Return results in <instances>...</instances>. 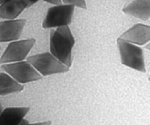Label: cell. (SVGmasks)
<instances>
[{"instance_id":"cell-9","label":"cell","mask_w":150,"mask_h":125,"mask_svg":"<svg viewBox=\"0 0 150 125\" xmlns=\"http://www.w3.org/2000/svg\"><path fill=\"white\" fill-rule=\"evenodd\" d=\"M27 107H10L3 109L0 114V125H18L27 115Z\"/></svg>"},{"instance_id":"cell-3","label":"cell","mask_w":150,"mask_h":125,"mask_svg":"<svg viewBox=\"0 0 150 125\" xmlns=\"http://www.w3.org/2000/svg\"><path fill=\"white\" fill-rule=\"evenodd\" d=\"M117 45L122 64L137 71L146 72L144 56L142 48L120 38L117 39Z\"/></svg>"},{"instance_id":"cell-15","label":"cell","mask_w":150,"mask_h":125,"mask_svg":"<svg viewBox=\"0 0 150 125\" xmlns=\"http://www.w3.org/2000/svg\"><path fill=\"white\" fill-rule=\"evenodd\" d=\"M46 2L50 3V4H55V5H59L62 4V0H43Z\"/></svg>"},{"instance_id":"cell-16","label":"cell","mask_w":150,"mask_h":125,"mask_svg":"<svg viewBox=\"0 0 150 125\" xmlns=\"http://www.w3.org/2000/svg\"><path fill=\"white\" fill-rule=\"evenodd\" d=\"M51 122L50 121H42V122H36V123H32V124H30L29 123L27 125H51Z\"/></svg>"},{"instance_id":"cell-18","label":"cell","mask_w":150,"mask_h":125,"mask_svg":"<svg viewBox=\"0 0 150 125\" xmlns=\"http://www.w3.org/2000/svg\"><path fill=\"white\" fill-rule=\"evenodd\" d=\"M3 111V108H2V105H1V101H0V114H1V111Z\"/></svg>"},{"instance_id":"cell-17","label":"cell","mask_w":150,"mask_h":125,"mask_svg":"<svg viewBox=\"0 0 150 125\" xmlns=\"http://www.w3.org/2000/svg\"><path fill=\"white\" fill-rule=\"evenodd\" d=\"M29 121H28V120H26V119H23V120H22L21 121L20 123H19L18 124V125H27L28 124H29Z\"/></svg>"},{"instance_id":"cell-2","label":"cell","mask_w":150,"mask_h":125,"mask_svg":"<svg viewBox=\"0 0 150 125\" xmlns=\"http://www.w3.org/2000/svg\"><path fill=\"white\" fill-rule=\"evenodd\" d=\"M26 61L42 77L64 73L70 70V68L60 62L48 52L30 56L26 58Z\"/></svg>"},{"instance_id":"cell-4","label":"cell","mask_w":150,"mask_h":125,"mask_svg":"<svg viewBox=\"0 0 150 125\" xmlns=\"http://www.w3.org/2000/svg\"><path fill=\"white\" fill-rule=\"evenodd\" d=\"M1 68L20 84L41 80L42 76L27 61L4 64Z\"/></svg>"},{"instance_id":"cell-6","label":"cell","mask_w":150,"mask_h":125,"mask_svg":"<svg viewBox=\"0 0 150 125\" xmlns=\"http://www.w3.org/2000/svg\"><path fill=\"white\" fill-rule=\"evenodd\" d=\"M75 7L70 4H59L50 7L42 22L44 29L68 26L72 21Z\"/></svg>"},{"instance_id":"cell-19","label":"cell","mask_w":150,"mask_h":125,"mask_svg":"<svg viewBox=\"0 0 150 125\" xmlns=\"http://www.w3.org/2000/svg\"><path fill=\"white\" fill-rule=\"evenodd\" d=\"M9 1V0H0V4H3V3L6 2V1Z\"/></svg>"},{"instance_id":"cell-13","label":"cell","mask_w":150,"mask_h":125,"mask_svg":"<svg viewBox=\"0 0 150 125\" xmlns=\"http://www.w3.org/2000/svg\"><path fill=\"white\" fill-rule=\"evenodd\" d=\"M64 4L76 6L82 9H86V4L85 0H62Z\"/></svg>"},{"instance_id":"cell-10","label":"cell","mask_w":150,"mask_h":125,"mask_svg":"<svg viewBox=\"0 0 150 125\" xmlns=\"http://www.w3.org/2000/svg\"><path fill=\"white\" fill-rule=\"evenodd\" d=\"M123 12L146 21L150 17V0H135L125 7Z\"/></svg>"},{"instance_id":"cell-12","label":"cell","mask_w":150,"mask_h":125,"mask_svg":"<svg viewBox=\"0 0 150 125\" xmlns=\"http://www.w3.org/2000/svg\"><path fill=\"white\" fill-rule=\"evenodd\" d=\"M24 89V86L18 83L6 73H0V95L18 93Z\"/></svg>"},{"instance_id":"cell-7","label":"cell","mask_w":150,"mask_h":125,"mask_svg":"<svg viewBox=\"0 0 150 125\" xmlns=\"http://www.w3.org/2000/svg\"><path fill=\"white\" fill-rule=\"evenodd\" d=\"M26 23V19L6 20L0 22V42L18 40Z\"/></svg>"},{"instance_id":"cell-8","label":"cell","mask_w":150,"mask_h":125,"mask_svg":"<svg viewBox=\"0 0 150 125\" xmlns=\"http://www.w3.org/2000/svg\"><path fill=\"white\" fill-rule=\"evenodd\" d=\"M120 39L136 45H145L150 40V27L148 25L138 23L125 32Z\"/></svg>"},{"instance_id":"cell-20","label":"cell","mask_w":150,"mask_h":125,"mask_svg":"<svg viewBox=\"0 0 150 125\" xmlns=\"http://www.w3.org/2000/svg\"><path fill=\"white\" fill-rule=\"evenodd\" d=\"M0 49H1V47H0Z\"/></svg>"},{"instance_id":"cell-5","label":"cell","mask_w":150,"mask_h":125,"mask_svg":"<svg viewBox=\"0 0 150 125\" xmlns=\"http://www.w3.org/2000/svg\"><path fill=\"white\" fill-rule=\"evenodd\" d=\"M36 42L34 38L16 40L10 42L0 58L1 64L18 62L24 61L28 54L32 49Z\"/></svg>"},{"instance_id":"cell-14","label":"cell","mask_w":150,"mask_h":125,"mask_svg":"<svg viewBox=\"0 0 150 125\" xmlns=\"http://www.w3.org/2000/svg\"><path fill=\"white\" fill-rule=\"evenodd\" d=\"M20 1H21L24 4V5L26 6V8H29L31 6L35 4V3L38 2L39 0H20Z\"/></svg>"},{"instance_id":"cell-1","label":"cell","mask_w":150,"mask_h":125,"mask_svg":"<svg viewBox=\"0 0 150 125\" xmlns=\"http://www.w3.org/2000/svg\"><path fill=\"white\" fill-rule=\"evenodd\" d=\"M75 39L68 26L58 27L50 33V53L68 68L73 64L72 53Z\"/></svg>"},{"instance_id":"cell-11","label":"cell","mask_w":150,"mask_h":125,"mask_svg":"<svg viewBox=\"0 0 150 125\" xmlns=\"http://www.w3.org/2000/svg\"><path fill=\"white\" fill-rule=\"evenodd\" d=\"M26 9V6L20 0H9L0 4V18L15 20Z\"/></svg>"}]
</instances>
